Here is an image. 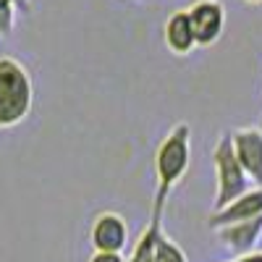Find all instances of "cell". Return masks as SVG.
Returning a JSON list of instances; mask_svg holds the SVG:
<instances>
[{
	"instance_id": "cell-1",
	"label": "cell",
	"mask_w": 262,
	"mask_h": 262,
	"mask_svg": "<svg viewBox=\"0 0 262 262\" xmlns=\"http://www.w3.org/2000/svg\"><path fill=\"white\" fill-rule=\"evenodd\" d=\"M191 165V128L189 123H176L155 152V173H158V191L152 202V217H163L170 189L176 186Z\"/></svg>"
},
{
	"instance_id": "cell-2",
	"label": "cell",
	"mask_w": 262,
	"mask_h": 262,
	"mask_svg": "<svg viewBox=\"0 0 262 262\" xmlns=\"http://www.w3.org/2000/svg\"><path fill=\"white\" fill-rule=\"evenodd\" d=\"M34 86L16 58L0 55V128H13L32 113Z\"/></svg>"
},
{
	"instance_id": "cell-3",
	"label": "cell",
	"mask_w": 262,
	"mask_h": 262,
	"mask_svg": "<svg viewBox=\"0 0 262 262\" xmlns=\"http://www.w3.org/2000/svg\"><path fill=\"white\" fill-rule=\"evenodd\" d=\"M212 165H215V200H212V207L223 210L226 205L238 200L244 191H249V184H252L249 176L244 173V168L236 160L231 134L217 139V144L212 149Z\"/></svg>"
},
{
	"instance_id": "cell-4",
	"label": "cell",
	"mask_w": 262,
	"mask_h": 262,
	"mask_svg": "<svg viewBox=\"0 0 262 262\" xmlns=\"http://www.w3.org/2000/svg\"><path fill=\"white\" fill-rule=\"evenodd\" d=\"M196 48H212L226 29V8L221 0H196L189 8Z\"/></svg>"
},
{
	"instance_id": "cell-5",
	"label": "cell",
	"mask_w": 262,
	"mask_h": 262,
	"mask_svg": "<svg viewBox=\"0 0 262 262\" xmlns=\"http://www.w3.org/2000/svg\"><path fill=\"white\" fill-rule=\"evenodd\" d=\"M231 144L236 152V160L244 168L249 181L262 186V128L259 126L236 128L231 134Z\"/></svg>"
},
{
	"instance_id": "cell-6",
	"label": "cell",
	"mask_w": 262,
	"mask_h": 262,
	"mask_svg": "<svg viewBox=\"0 0 262 262\" xmlns=\"http://www.w3.org/2000/svg\"><path fill=\"white\" fill-rule=\"evenodd\" d=\"M90 242H92L95 252H116V254H121L128 247V223H126V217L113 212V210L100 212L95 217V223H92Z\"/></svg>"
},
{
	"instance_id": "cell-7",
	"label": "cell",
	"mask_w": 262,
	"mask_h": 262,
	"mask_svg": "<svg viewBox=\"0 0 262 262\" xmlns=\"http://www.w3.org/2000/svg\"><path fill=\"white\" fill-rule=\"evenodd\" d=\"M262 215V186L244 191L238 200H233L231 205H226L223 210H215L210 215L207 226L212 231L217 228H226V226H236V223H244V221H254V217Z\"/></svg>"
},
{
	"instance_id": "cell-8",
	"label": "cell",
	"mask_w": 262,
	"mask_h": 262,
	"mask_svg": "<svg viewBox=\"0 0 262 262\" xmlns=\"http://www.w3.org/2000/svg\"><path fill=\"white\" fill-rule=\"evenodd\" d=\"M163 39H165V48H168L173 55H189V53L196 48L189 11H173V13L165 18Z\"/></svg>"
},
{
	"instance_id": "cell-9",
	"label": "cell",
	"mask_w": 262,
	"mask_h": 262,
	"mask_svg": "<svg viewBox=\"0 0 262 262\" xmlns=\"http://www.w3.org/2000/svg\"><path fill=\"white\" fill-rule=\"evenodd\" d=\"M259 236H262V215L254 217V221H244V223H236V226L217 228V238H221L228 249H233L236 254L254 252V247L259 244Z\"/></svg>"
},
{
	"instance_id": "cell-10",
	"label": "cell",
	"mask_w": 262,
	"mask_h": 262,
	"mask_svg": "<svg viewBox=\"0 0 262 262\" xmlns=\"http://www.w3.org/2000/svg\"><path fill=\"white\" fill-rule=\"evenodd\" d=\"M163 217H149V223L144 226V231L139 233L134 249L126 257V262H155V249H158V238L163 233L160 228Z\"/></svg>"
},
{
	"instance_id": "cell-11",
	"label": "cell",
	"mask_w": 262,
	"mask_h": 262,
	"mask_svg": "<svg viewBox=\"0 0 262 262\" xmlns=\"http://www.w3.org/2000/svg\"><path fill=\"white\" fill-rule=\"evenodd\" d=\"M155 262H189L184 249L173 242V238H168L165 233H160L158 238V249H155Z\"/></svg>"
},
{
	"instance_id": "cell-12",
	"label": "cell",
	"mask_w": 262,
	"mask_h": 262,
	"mask_svg": "<svg viewBox=\"0 0 262 262\" xmlns=\"http://www.w3.org/2000/svg\"><path fill=\"white\" fill-rule=\"evenodd\" d=\"M16 27V6L13 0H0V37H8Z\"/></svg>"
},
{
	"instance_id": "cell-13",
	"label": "cell",
	"mask_w": 262,
	"mask_h": 262,
	"mask_svg": "<svg viewBox=\"0 0 262 262\" xmlns=\"http://www.w3.org/2000/svg\"><path fill=\"white\" fill-rule=\"evenodd\" d=\"M90 262H126L123 254H116V252H95L90 257Z\"/></svg>"
},
{
	"instance_id": "cell-14",
	"label": "cell",
	"mask_w": 262,
	"mask_h": 262,
	"mask_svg": "<svg viewBox=\"0 0 262 262\" xmlns=\"http://www.w3.org/2000/svg\"><path fill=\"white\" fill-rule=\"evenodd\" d=\"M231 262H262V252H249V254H238Z\"/></svg>"
},
{
	"instance_id": "cell-15",
	"label": "cell",
	"mask_w": 262,
	"mask_h": 262,
	"mask_svg": "<svg viewBox=\"0 0 262 262\" xmlns=\"http://www.w3.org/2000/svg\"><path fill=\"white\" fill-rule=\"evenodd\" d=\"M16 8H29V0H13Z\"/></svg>"
},
{
	"instance_id": "cell-16",
	"label": "cell",
	"mask_w": 262,
	"mask_h": 262,
	"mask_svg": "<svg viewBox=\"0 0 262 262\" xmlns=\"http://www.w3.org/2000/svg\"><path fill=\"white\" fill-rule=\"evenodd\" d=\"M247 3H262V0H247Z\"/></svg>"
},
{
	"instance_id": "cell-17",
	"label": "cell",
	"mask_w": 262,
	"mask_h": 262,
	"mask_svg": "<svg viewBox=\"0 0 262 262\" xmlns=\"http://www.w3.org/2000/svg\"><path fill=\"white\" fill-rule=\"evenodd\" d=\"M259 128H262V123H259Z\"/></svg>"
}]
</instances>
